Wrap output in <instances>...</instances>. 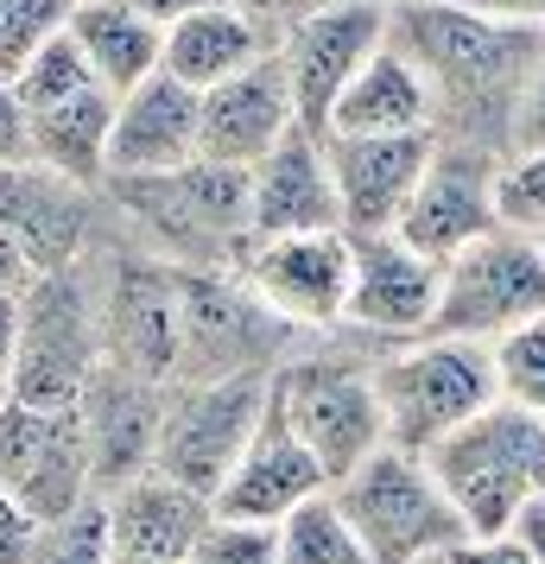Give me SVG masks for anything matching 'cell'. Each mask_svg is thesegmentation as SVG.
Wrapping results in <instances>:
<instances>
[{
  "label": "cell",
  "mask_w": 545,
  "mask_h": 564,
  "mask_svg": "<svg viewBox=\"0 0 545 564\" xmlns=\"http://www.w3.org/2000/svg\"><path fill=\"white\" fill-rule=\"evenodd\" d=\"M469 13H482V20H501V26H533L545 32V0H464Z\"/></svg>",
  "instance_id": "obj_42"
},
{
  "label": "cell",
  "mask_w": 545,
  "mask_h": 564,
  "mask_svg": "<svg viewBox=\"0 0 545 564\" xmlns=\"http://www.w3.org/2000/svg\"><path fill=\"white\" fill-rule=\"evenodd\" d=\"M273 52V32L260 26V20H248L235 0H222V7H209V13H197V20H184V26L165 32V77L190 83L197 96L204 89H216V83L241 77L248 64H260V57Z\"/></svg>",
  "instance_id": "obj_26"
},
{
  "label": "cell",
  "mask_w": 545,
  "mask_h": 564,
  "mask_svg": "<svg viewBox=\"0 0 545 564\" xmlns=\"http://www.w3.org/2000/svg\"><path fill=\"white\" fill-rule=\"evenodd\" d=\"M83 437H89V463H96V495H115L121 482L146 476L159 463V425H165V387L140 381L128 368L102 361L96 381L77 400Z\"/></svg>",
  "instance_id": "obj_19"
},
{
  "label": "cell",
  "mask_w": 545,
  "mask_h": 564,
  "mask_svg": "<svg viewBox=\"0 0 545 564\" xmlns=\"http://www.w3.org/2000/svg\"><path fill=\"white\" fill-rule=\"evenodd\" d=\"M178 305H184V336L172 387L273 375L305 343L298 324H286L241 280V267H178Z\"/></svg>",
  "instance_id": "obj_7"
},
{
  "label": "cell",
  "mask_w": 545,
  "mask_h": 564,
  "mask_svg": "<svg viewBox=\"0 0 545 564\" xmlns=\"http://www.w3.org/2000/svg\"><path fill=\"white\" fill-rule=\"evenodd\" d=\"M501 216L514 229H545V153H520L501 172Z\"/></svg>",
  "instance_id": "obj_35"
},
{
  "label": "cell",
  "mask_w": 545,
  "mask_h": 564,
  "mask_svg": "<svg viewBox=\"0 0 545 564\" xmlns=\"http://www.w3.org/2000/svg\"><path fill=\"white\" fill-rule=\"evenodd\" d=\"M108 501V533H115V558H153V564H190L197 539L216 520V501L197 488L172 482L165 469H146L121 482Z\"/></svg>",
  "instance_id": "obj_24"
},
{
  "label": "cell",
  "mask_w": 545,
  "mask_h": 564,
  "mask_svg": "<svg viewBox=\"0 0 545 564\" xmlns=\"http://www.w3.org/2000/svg\"><path fill=\"white\" fill-rule=\"evenodd\" d=\"M374 393H381V425L388 444L406 457H432L450 432L501 400L489 343H457V336H418L393 343L374 361Z\"/></svg>",
  "instance_id": "obj_4"
},
{
  "label": "cell",
  "mask_w": 545,
  "mask_h": 564,
  "mask_svg": "<svg viewBox=\"0 0 545 564\" xmlns=\"http://www.w3.org/2000/svg\"><path fill=\"white\" fill-rule=\"evenodd\" d=\"M324 488H330L324 463L305 451V437L292 432L286 412L273 406V393H266V412H260L248 451H241V463L229 469V482H222V495H216V513L280 527L292 508H305V501L324 495Z\"/></svg>",
  "instance_id": "obj_21"
},
{
  "label": "cell",
  "mask_w": 545,
  "mask_h": 564,
  "mask_svg": "<svg viewBox=\"0 0 545 564\" xmlns=\"http://www.w3.org/2000/svg\"><path fill=\"white\" fill-rule=\"evenodd\" d=\"M248 191H254V241L342 229V204H337V178H330L324 133L292 128L286 140L248 172Z\"/></svg>",
  "instance_id": "obj_23"
},
{
  "label": "cell",
  "mask_w": 545,
  "mask_h": 564,
  "mask_svg": "<svg viewBox=\"0 0 545 564\" xmlns=\"http://www.w3.org/2000/svg\"><path fill=\"white\" fill-rule=\"evenodd\" d=\"M248 20H260V26L273 32V45L286 39L298 20H312V13H324V7H337V0H235Z\"/></svg>",
  "instance_id": "obj_38"
},
{
  "label": "cell",
  "mask_w": 545,
  "mask_h": 564,
  "mask_svg": "<svg viewBox=\"0 0 545 564\" xmlns=\"http://www.w3.org/2000/svg\"><path fill=\"white\" fill-rule=\"evenodd\" d=\"M388 45L432 89L438 140L514 153V115L545 57V32L482 20L464 0H388Z\"/></svg>",
  "instance_id": "obj_1"
},
{
  "label": "cell",
  "mask_w": 545,
  "mask_h": 564,
  "mask_svg": "<svg viewBox=\"0 0 545 564\" xmlns=\"http://www.w3.org/2000/svg\"><path fill=\"white\" fill-rule=\"evenodd\" d=\"M444 558L450 564H533V552H526L520 533H494V539H464V545H450Z\"/></svg>",
  "instance_id": "obj_39"
},
{
  "label": "cell",
  "mask_w": 545,
  "mask_h": 564,
  "mask_svg": "<svg viewBox=\"0 0 545 564\" xmlns=\"http://www.w3.org/2000/svg\"><path fill=\"white\" fill-rule=\"evenodd\" d=\"M545 153V57L533 64V77H526V96H520V115H514V153Z\"/></svg>",
  "instance_id": "obj_37"
},
{
  "label": "cell",
  "mask_w": 545,
  "mask_h": 564,
  "mask_svg": "<svg viewBox=\"0 0 545 564\" xmlns=\"http://www.w3.org/2000/svg\"><path fill=\"white\" fill-rule=\"evenodd\" d=\"M26 564H115V533H108V501H83L64 520H45L32 539Z\"/></svg>",
  "instance_id": "obj_30"
},
{
  "label": "cell",
  "mask_w": 545,
  "mask_h": 564,
  "mask_svg": "<svg viewBox=\"0 0 545 564\" xmlns=\"http://www.w3.org/2000/svg\"><path fill=\"white\" fill-rule=\"evenodd\" d=\"M520 539H526V552H533V564H545V501H533V508L520 513Z\"/></svg>",
  "instance_id": "obj_45"
},
{
  "label": "cell",
  "mask_w": 545,
  "mask_h": 564,
  "mask_svg": "<svg viewBox=\"0 0 545 564\" xmlns=\"http://www.w3.org/2000/svg\"><path fill=\"white\" fill-rule=\"evenodd\" d=\"M280 564H368V545L349 527L337 488L312 495L305 508L280 520Z\"/></svg>",
  "instance_id": "obj_29"
},
{
  "label": "cell",
  "mask_w": 545,
  "mask_h": 564,
  "mask_svg": "<svg viewBox=\"0 0 545 564\" xmlns=\"http://www.w3.org/2000/svg\"><path fill=\"white\" fill-rule=\"evenodd\" d=\"M115 102L102 83L83 89L70 102L32 115V165L64 172L77 184H108V140H115Z\"/></svg>",
  "instance_id": "obj_28"
},
{
  "label": "cell",
  "mask_w": 545,
  "mask_h": 564,
  "mask_svg": "<svg viewBox=\"0 0 545 564\" xmlns=\"http://www.w3.org/2000/svg\"><path fill=\"white\" fill-rule=\"evenodd\" d=\"M70 39L83 64L96 70L108 96H128L165 64V32L133 7V0H77L70 7Z\"/></svg>",
  "instance_id": "obj_25"
},
{
  "label": "cell",
  "mask_w": 545,
  "mask_h": 564,
  "mask_svg": "<svg viewBox=\"0 0 545 564\" xmlns=\"http://www.w3.org/2000/svg\"><path fill=\"white\" fill-rule=\"evenodd\" d=\"M190 564H280V527L216 513V520H209V533L197 539Z\"/></svg>",
  "instance_id": "obj_34"
},
{
  "label": "cell",
  "mask_w": 545,
  "mask_h": 564,
  "mask_svg": "<svg viewBox=\"0 0 545 564\" xmlns=\"http://www.w3.org/2000/svg\"><path fill=\"white\" fill-rule=\"evenodd\" d=\"M70 7L77 0H0V83H13L70 26Z\"/></svg>",
  "instance_id": "obj_31"
},
{
  "label": "cell",
  "mask_w": 545,
  "mask_h": 564,
  "mask_svg": "<svg viewBox=\"0 0 545 564\" xmlns=\"http://www.w3.org/2000/svg\"><path fill=\"white\" fill-rule=\"evenodd\" d=\"M241 280L254 285L260 299L286 317V324H298L305 336L337 330L342 311H349V280H356V248H349V229L273 235V241H254L248 260H241Z\"/></svg>",
  "instance_id": "obj_16"
},
{
  "label": "cell",
  "mask_w": 545,
  "mask_h": 564,
  "mask_svg": "<svg viewBox=\"0 0 545 564\" xmlns=\"http://www.w3.org/2000/svg\"><path fill=\"white\" fill-rule=\"evenodd\" d=\"M32 539H39V520H32L7 488H0V564H26Z\"/></svg>",
  "instance_id": "obj_40"
},
{
  "label": "cell",
  "mask_w": 545,
  "mask_h": 564,
  "mask_svg": "<svg viewBox=\"0 0 545 564\" xmlns=\"http://www.w3.org/2000/svg\"><path fill=\"white\" fill-rule=\"evenodd\" d=\"M324 153H330V178H337L342 229L393 235L438 153V133H324Z\"/></svg>",
  "instance_id": "obj_17"
},
{
  "label": "cell",
  "mask_w": 545,
  "mask_h": 564,
  "mask_svg": "<svg viewBox=\"0 0 545 564\" xmlns=\"http://www.w3.org/2000/svg\"><path fill=\"white\" fill-rule=\"evenodd\" d=\"M204 159V96L178 77H146L115 102V140H108V178H153Z\"/></svg>",
  "instance_id": "obj_20"
},
{
  "label": "cell",
  "mask_w": 545,
  "mask_h": 564,
  "mask_svg": "<svg viewBox=\"0 0 545 564\" xmlns=\"http://www.w3.org/2000/svg\"><path fill=\"white\" fill-rule=\"evenodd\" d=\"M0 488L45 527L96 501V463H89V437H83L77 406L45 412V406H0Z\"/></svg>",
  "instance_id": "obj_13"
},
{
  "label": "cell",
  "mask_w": 545,
  "mask_h": 564,
  "mask_svg": "<svg viewBox=\"0 0 545 564\" xmlns=\"http://www.w3.org/2000/svg\"><path fill=\"white\" fill-rule=\"evenodd\" d=\"M32 280H39V273H32L26 248H20V241H13V229L0 223V299H20Z\"/></svg>",
  "instance_id": "obj_41"
},
{
  "label": "cell",
  "mask_w": 545,
  "mask_h": 564,
  "mask_svg": "<svg viewBox=\"0 0 545 564\" xmlns=\"http://www.w3.org/2000/svg\"><path fill=\"white\" fill-rule=\"evenodd\" d=\"M96 280H102V356L140 381L172 387L184 336L178 267L133 248V241H115L96 260Z\"/></svg>",
  "instance_id": "obj_11"
},
{
  "label": "cell",
  "mask_w": 545,
  "mask_h": 564,
  "mask_svg": "<svg viewBox=\"0 0 545 564\" xmlns=\"http://www.w3.org/2000/svg\"><path fill=\"white\" fill-rule=\"evenodd\" d=\"M0 223L26 248L32 273L89 267L121 241V216L108 204V184H77L45 165H7L0 172Z\"/></svg>",
  "instance_id": "obj_10"
},
{
  "label": "cell",
  "mask_w": 545,
  "mask_h": 564,
  "mask_svg": "<svg viewBox=\"0 0 545 564\" xmlns=\"http://www.w3.org/2000/svg\"><path fill=\"white\" fill-rule=\"evenodd\" d=\"M388 45V0H337L280 39V64L292 83V108L305 133H330L342 89L362 77V64Z\"/></svg>",
  "instance_id": "obj_15"
},
{
  "label": "cell",
  "mask_w": 545,
  "mask_h": 564,
  "mask_svg": "<svg viewBox=\"0 0 545 564\" xmlns=\"http://www.w3.org/2000/svg\"><path fill=\"white\" fill-rule=\"evenodd\" d=\"M425 463L476 539L514 533L520 513L545 501V419L514 400H494L482 419L444 437Z\"/></svg>",
  "instance_id": "obj_5"
},
{
  "label": "cell",
  "mask_w": 545,
  "mask_h": 564,
  "mask_svg": "<svg viewBox=\"0 0 545 564\" xmlns=\"http://www.w3.org/2000/svg\"><path fill=\"white\" fill-rule=\"evenodd\" d=\"M266 381L273 375H241V381H197V387H165V425H159V463L172 482L197 495H222L229 469L241 463L266 412Z\"/></svg>",
  "instance_id": "obj_12"
},
{
  "label": "cell",
  "mask_w": 545,
  "mask_h": 564,
  "mask_svg": "<svg viewBox=\"0 0 545 564\" xmlns=\"http://www.w3.org/2000/svg\"><path fill=\"white\" fill-rule=\"evenodd\" d=\"M330 133H438L432 128V89L393 45H381L362 64V77L342 89Z\"/></svg>",
  "instance_id": "obj_27"
},
{
  "label": "cell",
  "mask_w": 545,
  "mask_h": 564,
  "mask_svg": "<svg viewBox=\"0 0 545 564\" xmlns=\"http://www.w3.org/2000/svg\"><path fill=\"white\" fill-rule=\"evenodd\" d=\"M13 89H20V102H26V115H39V108H57L70 102V96H83V89H96V70L83 64L77 39H70V26L57 32L45 52L32 57L26 70L13 77Z\"/></svg>",
  "instance_id": "obj_32"
},
{
  "label": "cell",
  "mask_w": 545,
  "mask_h": 564,
  "mask_svg": "<svg viewBox=\"0 0 545 564\" xmlns=\"http://www.w3.org/2000/svg\"><path fill=\"white\" fill-rule=\"evenodd\" d=\"M337 501L349 513L356 539L368 545V564H418V558H444L450 545L476 539L464 527L457 501L444 495V482L432 476L425 457H406V451H374V457L342 476Z\"/></svg>",
  "instance_id": "obj_8"
},
{
  "label": "cell",
  "mask_w": 545,
  "mask_h": 564,
  "mask_svg": "<svg viewBox=\"0 0 545 564\" xmlns=\"http://www.w3.org/2000/svg\"><path fill=\"white\" fill-rule=\"evenodd\" d=\"M349 248H356V280H349L342 324L381 343H418L438 317L444 267L406 248L400 235H349Z\"/></svg>",
  "instance_id": "obj_18"
},
{
  "label": "cell",
  "mask_w": 545,
  "mask_h": 564,
  "mask_svg": "<svg viewBox=\"0 0 545 564\" xmlns=\"http://www.w3.org/2000/svg\"><path fill=\"white\" fill-rule=\"evenodd\" d=\"M539 235H545V229H539Z\"/></svg>",
  "instance_id": "obj_49"
},
{
  "label": "cell",
  "mask_w": 545,
  "mask_h": 564,
  "mask_svg": "<svg viewBox=\"0 0 545 564\" xmlns=\"http://www.w3.org/2000/svg\"><path fill=\"white\" fill-rule=\"evenodd\" d=\"M26 159H32V115L20 102V89L0 83V172L7 165H26Z\"/></svg>",
  "instance_id": "obj_36"
},
{
  "label": "cell",
  "mask_w": 545,
  "mask_h": 564,
  "mask_svg": "<svg viewBox=\"0 0 545 564\" xmlns=\"http://www.w3.org/2000/svg\"><path fill=\"white\" fill-rule=\"evenodd\" d=\"M133 7H140L159 32H172V26H184V20L209 13V7H222V0H133Z\"/></svg>",
  "instance_id": "obj_43"
},
{
  "label": "cell",
  "mask_w": 545,
  "mask_h": 564,
  "mask_svg": "<svg viewBox=\"0 0 545 564\" xmlns=\"http://www.w3.org/2000/svg\"><path fill=\"white\" fill-rule=\"evenodd\" d=\"M545 317V235L501 223L494 235L469 241L464 254L444 260L438 317L425 336H457V343H501L520 324Z\"/></svg>",
  "instance_id": "obj_9"
},
{
  "label": "cell",
  "mask_w": 545,
  "mask_h": 564,
  "mask_svg": "<svg viewBox=\"0 0 545 564\" xmlns=\"http://www.w3.org/2000/svg\"><path fill=\"white\" fill-rule=\"evenodd\" d=\"M0 406H7V381H0Z\"/></svg>",
  "instance_id": "obj_48"
},
{
  "label": "cell",
  "mask_w": 545,
  "mask_h": 564,
  "mask_svg": "<svg viewBox=\"0 0 545 564\" xmlns=\"http://www.w3.org/2000/svg\"><path fill=\"white\" fill-rule=\"evenodd\" d=\"M494 381H501V400L545 419V317L494 343Z\"/></svg>",
  "instance_id": "obj_33"
},
{
  "label": "cell",
  "mask_w": 545,
  "mask_h": 564,
  "mask_svg": "<svg viewBox=\"0 0 545 564\" xmlns=\"http://www.w3.org/2000/svg\"><path fill=\"white\" fill-rule=\"evenodd\" d=\"M13 356H20V299H0V381L13 375Z\"/></svg>",
  "instance_id": "obj_44"
},
{
  "label": "cell",
  "mask_w": 545,
  "mask_h": 564,
  "mask_svg": "<svg viewBox=\"0 0 545 564\" xmlns=\"http://www.w3.org/2000/svg\"><path fill=\"white\" fill-rule=\"evenodd\" d=\"M393 343L368 330H317L273 368V406L286 412V425L305 437V451L324 463L330 488L356 476L374 451H388V425H381V393H374V361Z\"/></svg>",
  "instance_id": "obj_2"
},
{
  "label": "cell",
  "mask_w": 545,
  "mask_h": 564,
  "mask_svg": "<svg viewBox=\"0 0 545 564\" xmlns=\"http://www.w3.org/2000/svg\"><path fill=\"white\" fill-rule=\"evenodd\" d=\"M501 172L508 159L489 153V147H464V140H438V153L418 178L413 204L400 216V241L418 248L425 260H450L464 254L469 241L494 235L508 216H501Z\"/></svg>",
  "instance_id": "obj_14"
},
{
  "label": "cell",
  "mask_w": 545,
  "mask_h": 564,
  "mask_svg": "<svg viewBox=\"0 0 545 564\" xmlns=\"http://www.w3.org/2000/svg\"><path fill=\"white\" fill-rule=\"evenodd\" d=\"M115 564H153V558H115Z\"/></svg>",
  "instance_id": "obj_46"
},
{
  "label": "cell",
  "mask_w": 545,
  "mask_h": 564,
  "mask_svg": "<svg viewBox=\"0 0 545 564\" xmlns=\"http://www.w3.org/2000/svg\"><path fill=\"white\" fill-rule=\"evenodd\" d=\"M292 128H298V108H292V83H286V64H280V45L260 57V64H248L241 77L204 89V159H216V165L254 172Z\"/></svg>",
  "instance_id": "obj_22"
},
{
  "label": "cell",
  "mask_w": 545,
  "mask_h": 564,
  "mask_svg": "<svg viewBox=\"0 0 545 564\" xmlns=\"http://www.w3.org/2000/svg\"><path fill=\"white\" fill-rule=\"evenodd\" d=\"M121 241L172 267H241L254 248V191L241 165L190 159L153 178H108Z\"/></svg>",
  "instance_id": "obj_3"
},
{
  "label": "cell",
  "mask_w": 545,
  "mask_h": 564,
  "mask_svg": "<svg viewBox=\"0 0 545 564\" xmlns=\"http://www.w3.org/2000/svg\"><path fill=\"white\" fill-rule=\"evenodd\" d=\"M102 361L108 356H102V280H96V260L89 267H64V273H39L20 292V356H13V375H7V400L70 412Z\"/></svg>",
  "instance_id": "obj_6"
},
{
  "label": "cell",
  "mask_w": 545,
  "mask_h": 564,
  "mask_svg": "<svg viewBox=\"0 0 545 564\" xmlns=\"http://www.w3.org/2000/svg\"><path fill=\"white\" fill-rule=\"evenodd\" d=\"M418 564H450V558H418Z\"/></svg>",
  "instance_id": "obj_47"
}]
</instances>
